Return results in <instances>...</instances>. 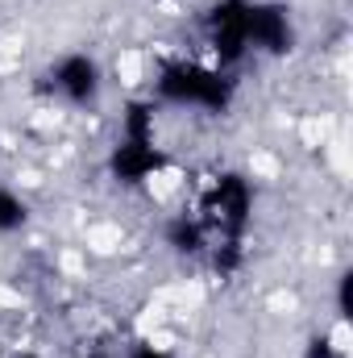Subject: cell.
Returning a JSON list of instances; mask_svg holds the SVG:
<instances>
[{"mask_svg": "<svg viewBox=\"0 0 353 358\" xmlns=\"http://www.w3.org/2000/svg\"><path fill=\"white\" fill-rule=\"evenodd\" d=\"M150 100L171 104V108H191V113H204V117H225L237 100V80L216 63L171 59V63L158 67Z\"/></svg>", "mask_w": 353, "mask_h": 358, "instance_id": "obj_1", "label": "cell"}, {"mask_svg": "<svg viewBox=\"0 0 353 358\" xmlns=\"http://www.w3.org/2000/svg\"><path fill=\"white\" fill-rule=\"evenodd\" d=\"M254 204L258 192L246 171H220L200 196V221L208 225L212 238H246V229L254 225Z\"/></svg>", "mask_w": 353, "mask_h": 358, "instance_id": "obj_2", "label": "cell"}, {"mask_svg": "<svg viewBox=\"0 0 353 358\" xmlns=\"http://www.w3.org/2000/svg\"><path fill=\"white\" fill-rule=\"evenodd\" d=\"M42 84L59 104L84 113V108H96L104 96V67L91 50H63L46 63Z\"/></svg>", "mask_w": 353, "mask_h": 358, "instance_id": "obj_3", "label": "cell"}, {"mask_svg": "<svg viewBox=\"0 0 353 358\" xmlns=\"http://www.w3.org/2000/svg\"><path fill=\"white\" fill-rule=\"evenodd\" d=\"M246 17H250V0H212L204 13V42L216 59V67H237L250 59V38H246Z\"/></svg>", "mask_w": 353, "mask_h": 358, "instance_id": "obj_4", "label": "cell"}, {"mask_svg": "<svg viewBox=\"0 0 353 358\" xmlns=\"http://www.w3.org/2000/svg\"><path fill=\"white\" fill-rule=\"evenodd\" d=\"M246 38H250V55L262 59H287L299 42L295 29V13L283 0H250V17H246Z\"/></svg>", "mask_w": 353, "mask_h": 358, "instance_id": "obj_5", "label": "cell"}, {"mask_svg": "<svg viewBox=\"0 0 353 358\" xmlns=\"http://www.w3.org/2000/svg\"><path fill=\"white\" fill-rule=\"evenodd\" d=\"M167 150L158 146V138H125L117 134V142L108 146V159H104V171L112 183L121 187H146L154 176L167 171Z\"/></svg>", "mask_w": 353, "mask_h": 358, "instance_id": "obj_6", "label": "cell"}, {"mask_svg": "<svg viewBox=\"0 0 353 358\" xmlns=\"http://www.w3.org/2000/svg\"><path fill=\"white\" fill-rule=\"evenodd\" d=\"M163 246L179 259H204V250L212 246V234L195 213H175L163 225Z\"/></svg>", "mask_w": 353, "mask_h": 358, "instance_id": "obj_7", "label": "cell"}, {"mask_svg": "<svg viewBox=\"0 0 353 358\" xmlns=\"http://www.w3.org/2000/svg\"><path fill=\"white\" fill-rule=\"evenodd\" d=\"M25 225H29V200H25L17 187L0 183V238L21 234Z\"/></svg>", "mask_w": 353, "mask_h": 358, "instance_id": "obj_8", "label": "cell"}, {"mask_svg": "<svg viewBox=\"0 0 353 358\" xmlns=\"http://www.w3.org/2000/svg\"><path fill=\"white\" fill-rule=\"evenodd\" d=\"M299 358H345V346H341L333 334L320 329V334H312V338L303 342V355Z\"/></svg>", "mask_w": 353, "mask_h": 358, "instance_id": "obj_9", "label": "cell"}, {"mask_svg": "<svg viewBox=\"0 0 353 358\" xmlns=\"http://www.w3.org/2000/svg\"><path fill=\"white\" fill-rule=\"evenodd\" d=\"M333 304H337V321H341V325H350V317H353V271H350V267L337 275Z\"/></svg>", "mask_w": 353, "mask_h": 358, "instance_id": "obj_10", "label": "cell"}, {"mask_svg": "<svg viewBox=\"0 0 353 358\" xmlns=\"http://www.w3.org/2000/svg\"><path fill=\"white\" fill-rule=\"evenodd\" d=\"M125 358H179L175 350H167V346H158V342H133Z\"/></svg>", "mask_w": 353, "mask_h": 358, "instance_id": "obj_11", "label": "cell"}, {"mask_svg": "<svg viewBox=\"0 0 353 358\" xmlns=\"http://www.w3.org/2000/svg\"><path fill=\"white\" fill-rule=\"evenodd\" d=\"M8 358H42V355H38V350H13Z\"/></svg>", "mask_w": 353, "mask_h": 358, "instance_id": "obj_12", "label": "cell"}, {"mask_svg": "<svg viewBox=\"0 0 353 358\" xmlns=\"http://www.w3.org/2000/svg\"><path fill=\"white\" fill-rule=\"evenodd\" d=\"M91 358H125V355H91Z\"/></svg>", "mask_w": 353, "mask_h": 358, "instance_id": "obj_13", "label": "cell"}]
</instances>
